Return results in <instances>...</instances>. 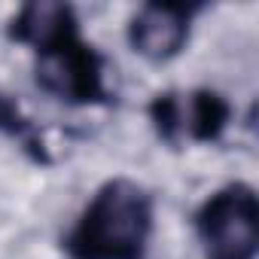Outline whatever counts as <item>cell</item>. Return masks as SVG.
Here are the masks:
<instances>
[{"label": "cell", "mask_w": 259, "mask_h": 259, "mask_svg": "<svg viewBox=\"0 0 259 259\" xmlns=\"http://www.w3.org/2000/svg\"><path fill=\"white\" fill-rule=\"evenodd\" d=\"M144 204L141 195L132 186H116L110 189L92 210L85 229H82V244L85 256H122L128 253L144 235Z\"/></svg>", "instance_id": "1"}, {"label": "cell", "mask_w": 259, "mask_h": 259, "mask_svg": "<svg viewBox=\"0 0 259 259\" xmlns=\"http://www.w3.org/2000/svg\"><path fill=\"white\" fill-rule=\"evenodd\" d=\"M183 40V22L174 10H147L138 19L135 43L147 58H168Z\"/></svg>", "instance_id": "3"}, {"label": "cell", "mask_w": 259, "mask_h": 259, "mask_svg": "<svg viewBox=\"0 0 259 259\" xmlns=\"http://www.w3.org/2000/svg\"><path fill=\"white\" fill-rule=\"evenodd\" d=\"M213 259H250L256 244V207L250 195H229L207 213Z\"/></svg>", "instance_id": "2"}, {"label": "cell", "mask_w": 259, "mask_h": 259, "mask_svg": "<svg viewBox=\"0 0 259 259\" xmlns=\"http://www.w3.org/2000/svg\"><path fill=\"white\" fill-rule=\"evenodd\" d=\"M40 76L58 95H76L79 92V61L73 55H46L40 64Z\"/></svg>", "instance_id": "4"}]
</instances>
